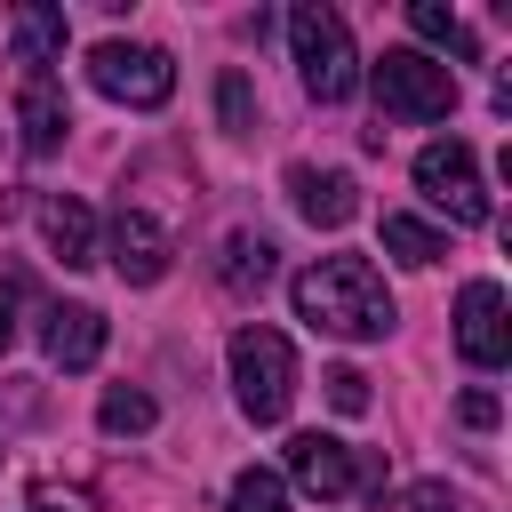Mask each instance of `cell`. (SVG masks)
<instances>
[{
	"label": "cell",
	"instance_id": "1",
	"mask_svg": "<svg viewBox=\"0 0 512 512\" xmlns=\"http://www.w3.org/2000/svg\"><path fill=\"white\" fill-rule=\"evenodd\" d=\"M296 320L304 328H320V336H344V344H376V336H392V288H384V272L368 264V256H320V264H304L296 272Z\"/></svg>",
	"mask_w": 512,
	"mask_h": 512
},
{
	"label": "cell",
	"instance_id": "2",
	"mask_svg": "<svg viewBox=\"0 0 512 512\" xmlns=\"http://www.w3.org/2000/svg\"><path fill=\"white\" fill-rule=\"evenodd\" d=\"M232 400H240V416L248 424H280L288 416V400H296V352H288V336L280 328H264V320H248V328H232Z\"/></svg>",
	"mask_w": 512,
	"mask_h": 512
},
{
	"label": "cell",
	"instance_id": "3",
	"mask_svg": "<svg viewBox=\"0 0 512 512\" xmlns=\"http://www.w3.org/2000/svg\"><path fill=\"white\" fill-rule=\"evenodd\" d=\"M288 48H296V80L312 104H344L360 88V56H352V32L336 8H320V0L288 8Z\"/></svg>",
	"mask_w": 512,
	"mask_h": 512
},
{
	"label": "cell",
	"instance_id": "4",
	"mask_svg": "<svg viewBox=\"0 0 512 512\" xmlns=\"http://www.w3.org/2000/svg\"><path fill=\"white\" fill-rule=\"evenodd\" d=\"M368 80H376V104L392 120H448L456 112V64H440L424 48H384Z\"/></svg>",
	"mask_w": 512,
	"mask_h": 512
},
{
	"label": "cell",
	"instance_id": "5",
	"mask_svg": "<svg viewBox=\"0 0 512 512\" xmlns=\"http://www.w3.org/2000/svg\"><path fill=\"white\" fill-rule=\"evenodd\" d=\"M88 80H96V96L136 104V112H152V104L176 96V64H168V48H152V40H96V48H88Z\"/></svg>",
	"mask_w": 512,
	"mask_h": 512
},
{
	"label": "cell",
	"instance_id": "6",
	"mask_svg": "<svg viewBox=\"0 0 512 512\" xmlns=\"http://www.w3.org/2000/svg\"><path fill=\"white\" fill-rule=\"evenodd\" d=\"M416 192L448 216V224H488V184H480V160L464 136H440L416 152Z\"/></svg>",
	"mask_w": 512,
	"mask_h": 512
},
{
	"label": "cell",
	"instance_id": "7",
	"mask_svg": "<svg viewBox=\"0 0 512 512\" xmlns=\"http://www.w3.org/2000/svg\"><path fill=\"white\" fill-rule=\"evenodd\" d=\"M456 352L472 368H504L512 360V304L496 280H464L456 288Z\"/></svg>",
	"mask_w": 512,
	"mask_h": 512
},
{
	"label": "cell",
	"instance_id": "8",
	"mask_svg": "<svg viewBox=\"0 0 512 512\" xmlns=\"http://www.w3.org/2000/svg\"><path fill=\"white\" fill-rule=\"evenodd\" d=\"M288 480H296V488H312V496H352V488L368 480V488L384 496V472H376V464H360L336 432H296V440H288Z\"/></svg>",
	"mask_w": 512,
	"mask_h": 512
},
{
	"label": "cell",
	"instance_id": "9",
	"mask_svg": "<svg viewBox=\"0 0 512 512\" xmlns=\"http://www.w3.org/2000/svg\"><path fill=\"white\" fill-rule=\"evenodd\" d=\"M104 256H112V272H120L128 288H152V280H168V232H160L144 208H120V216H112V232H104Z\"/></svg>",
	"mask_w": 512,
	"mask_h": 512
},
{
	"label": "cell",
	"instance_id": "10",
	"mask_svg": "<svg viewBox=\"0 0 512 512\" xmlns=\"http://www.w3.org/2000/svg\"><path fill=\"white\" fill-rule=\"evenodd\" d=\"M288 200H296V216L320 224V232H344V224L360 216V184H352L344 168H288Z\"/></svg>",
	"mask_w": 512,
	"mask_h": 512
},
{
	"label": "cell",
	"instance_id": "11",
	"mask_svg": "<svg viewBox=\"0 0 512 512\" xmlns=\"http://www.w3.org/2000/svg\"><path fill=\"white\" fill-rule=\"evenodd\" d=\"M40 352H48V368H64V376L96 368V352H104V312H96V304H56L48 328H40Z\"/></svg>",
	"mask_w": 512,
	"mask_h": 512
},
{
	"label": "cell",
	"instance_id": "12",
	"mask_svg": "<svg viewBox=\"0 0 512 512\" xmlns=\"http://www.w3.org/2000/svg\"><path fill=\"white\" fill-rule=\"evenodd\" d=\"M64 40H72V24H64L56 0H24V8L8 16V56H16L24 72H48V64L64 56Z\"/></svg>",
	"mask_w": 512,
	"mask_h": 512
},
{
	"label": "cell",
	"instance_id": "13",
	"mask_svg": "<svg viewBox=\"0 0 512 512\" xmlns=\"http://www.w3.org/2000/svg\"><path fill=\"white\" fill-rule=\"evenodd\" d=\"M16 128H24V152H56V144H64L72 104H64V88H56L48 72H24V88H16Z\"/></svg>",
	"mask_w": 512,
	"mask_h": 512
},
{
	"label": "cell",
	"instance_id": "14",
	"mask_svg": "<svg viewBox=\"0 0 512 512\" xmlns=\"http://www.w3.org/2000/svg\"><path fill=\"white\" fill-rule=\"evenodd\" d=\"M40 240H48V256L72 264V272L96 264V216H88L72 192H48V200H40Z\"/></svg>",
	"mask_w": 512,
	"mask_h": 512
},
{
	"label": "cell",
	"instance_id": "15",
	"mask_svg": "<svg viewBox=\"0 0 512 512\" xmlns=\"http://www.w3.org/2000/svg\"><path fill=\"white\" fill-rule=\"evenodd\" d=\"M272 256H280V248H272L264 232H232V240L216 248V288H224V296H256V288L272 280Z\"/></svg>",
	"mask_w": 512,
	"mask_h": 512
},
{
	"label": "cell",
	"instance_id": "16",
	"mask_svg": "<svg viewBox=\"0 0 512 512\" xmlns=\"http://www.w3.org/2000/svg\"><path fill=\"white\" fill-rule=\"evenodd\" d=\"M384 248H392L400 264H440V256H448V232L424 224V216H408V208H384Z\"/></svg>",
	"mask_w": 512,
	"mask_h": 512
},
{
	"label": "cell",
	"instance_id": "17",
	"mask_svg": "<svg viewBox=\"0 0 512 512\" xmlns=\"http://www.w3.org/2000/svg\"><path fill=\"white\" fill-rule=\"evenodd\" d=\"M96 424H104L112 440H136V432H152V424H160V408H152V392H136V384H112V392L96 400Z\"/></svg>",
	"mask_w": 512,
	"mask_h": 512
},
{
	"label": "cell",
	"instance_id": "18",
	"mask_svg": "<svg viewBox=\"0 0 512 512\" xmlns=\"http://www.w3.org/2000/svg\"><path fill=\"white\" fill-rule=\"evenodd\" d=\"M408 32H416V40H432V48H448V56H472V32H464L440 0H408Z\"/></svg>",
	"mask_w": 512,
	"mask_h": 512
},
{
	"label": "cell",
	"instance_id": "19",
	"mask_svg": "<svg viewBox=\"0 0 512 512\" xmlns=\"http://www.w3.org/2000/svg\"><path fill=\"white\" fill-rule=\"evenodd\" d=\"M224 512H288V480H280V472H264V464H248V472L232 480Z\"/></svg>",
	"mask_w": 512,
	"mask_h": 512
},
{
	"label": "cell",
	"instance_id": "20",
	"mask_svg": "<svg viewBox=\"0 0 512 512\" xmlns=\"http://www.w3.org/2000/svg\"><path fill=\"white\" fill-rule=\"evenodd\" d=\"M216 112H224V136H256V88H248L240 64L216 80Z\"/></svg>",
	"mask_w": 512,
	"mask_h": 512
},
{
	"label": "cell",
	"instance_id": "21",
	"mask_svg": "<svg viewBox=\"0 0 512 512\" xmlns=\"http://www.w3.org/2000/svg\"><path fill=\"white\" fill-rule=\"evenodd\" d=\"M320 384H328V408H336V416H360V408H368V376H360L352 360H344V368H328Z\"/></svg>",
	"mask_w": 512,
	"mask_h": 512
},
{
	"label": "cell",
	"instance_id": "22",
	"mask_svg": "<svg viewBox=\"0 0 512 512\" xmlns=\"http://www.w3.org/2000/svg\"><path fill=\"white\" fill-rule=\"evenodd\" d=\"M408 512H464V504H456L448 480H416V488H408Z\"/></svg>",
	"mask_w": 512,
	"mask_h": 512
},
{
	"label": "cell",
	"instance_id": "23",
	"mask_svg": "<svg viewBox=\"0 0 512 512\" xmlns=\"http://www.w3.org/2000/svg\"><path fill=\"white\" fill-rule=\"evenodd\" d=\"M456 416H464L472 432H488V424H496V392H464V400H456Z\"/></svg>",
	"mask_w": 512,
	"mask_h": 512
},
{
	"label": "cell",
	"instance_id": "24",
	"mask_svg": "<svg viewBox=\"0 0 512 512\" xmlns=\"http://www.w3.org/2000/svg\"><path fill=\"white\" fill-rule=\"evenodd\" d=\"M8 336H16V320H8V296H0V352H8Z\"/></svg>",
	"mask_w": 512,
	"mask_h": 512
},
{
	"label": "cell",
	"instance_id": "25",
	"mask_svg": "<svg viewBox=\"0 0 512 512\" xmlns=\"http://www.w3.org/2000/svg\"><path fill=\"white\" fill-rule=\"evenodd\" d=\"M32 512H64V504H32Z\"/></svg>",
	"mask_w": 512,
	"mask_h": 512
}]
</instances>
